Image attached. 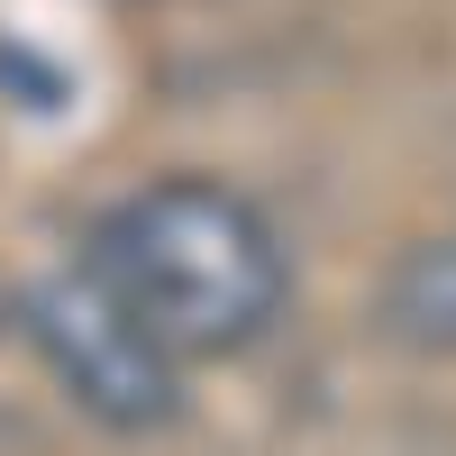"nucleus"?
<instances>
[{
	"label": "nucleus",
	"instance_id": "obj_4",
	"mask_svg": "<svg viewBox=\"0 0 456 456\" xmlns=\"http://www.w3.org/2000/svg\"><path fill=\"white\" fill-rule=\"evenodd\" d=\"M0 320H10V301H0Z\"/></svg>",
	"mask_w": 456,
	"mask_h": 456
},
{
	"label": "nucleus",
	"instance_id": "obj_1",
	"mask_svg": "<svg viewBox=\"0 0 456 456\" xmlns=\"http://www.w3.org/2000/svg\"><path fill=\"white\" fill-rule=\"evenodd\" d=\"M92 265L119 301L165 338L174 356H238L274 329L283 292H292V265L283 238L247 192H228L210 174H165L128 192L119 210L101 219Z\"/></svg>",
	"mask_w": 456,
	"mask_h": 456
},
{
	"label": "nucleus",
	"instance_id": "obj_3",
	"mask_svg": "<svg viewBox=\"0 0 456 456\" xmlns=\"http://www.w3.org/2000/svg\"><path fill=\"white\" fill-rule=\"evenodd\" d=\"M374 320L411 356H456V228L393 256L384 292H374Z\"/></svg>",
	"mask_w": 456,
	"mask_h": 456
},
{
	"label": "nucleus",
	"instance_id": "obj_2",
	"mask_svg": "<svg viewBox=\"0 0 456 456\" xmlns=\"http://www.w3.org/2000/svg\"><path fill=\"white\" fill-rule=\"evenodd\" d=\"M19 329L37 338V356H46V374L92 411L101 429H165L174 420V347L156 329H146L119 283L101 274V265H55V274H37L19 292Z\"/></svg>",
	"mask_w": 456,
	"mask_h": 456
}]
</instances>
